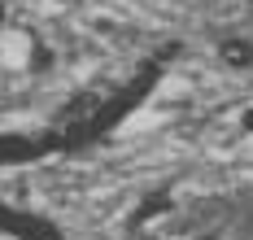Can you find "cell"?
<instances>
[{
  "label": "cell",
  "instance_id": "1",
  "mask_svg": "<svg viewBox=\"0 0 253 240\" xmlns=\"http://www.w3.org/2000/svg\"><path fill=\"white\" fill-rule=\"evenodd\" d=\"M218 57L227 61L231 70H245V66H253V44L249 40H227V44L218 48Z\"/></svg>",
  "mask_w": 253,
  "mask_h": 240
},
{
  "label": "cell",
  "instance_id": "2",
  "mask_svg": "<svg viewBox=\"0 0 253 240\" xmlns=\"http://www.w3.org/2000/svg\"><path fill=\"white\" fill-rule=\"evenodd\" d=\"M188 240H223V236H218V232H192Z\"/></svg>",
  "mask_w": 253,
  "mask_h": 240
},
{
  "label": "cell",
  "instance_id": "3",
  "mask_svg": "<svg viewBox=\"0 0 253 240\" xmlns=\"http://www.w3.org/2000/svg\"><path fill=\"white\" fill-rule=\"evenodd\" d=\"M240 127H245V131H253V109H245V118H240Z\"/></svg>",
  "mask_w": 253,
  "mask_h": 240
},
{
  "label": "cell",
  "instance_id": "4",
  "mask_svg": "<svg viewBox=\"0 0 253 240\" xmlns=\"http://www.w3.org/2000/svg\"><path fill=\"white\" fill-rule=\"evenodd\" d=\"M0 22H4V4H0Z\"/></svg>",
  "mask_w": 253,
  "mask_h": 240
}]
</instances>
